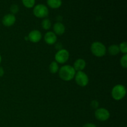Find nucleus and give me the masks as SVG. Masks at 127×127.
Returning a JSON list of instances; mask_svg holds the SVG:
<instances>
[{
  "label": "nucleus",
  "instance_id": "obj_22",
  "mask_svg": "<svg viewBox=\"0 0 127 127\" xmlns=\"http://www.w3.org/2000/svg\"><path fill=\"white\" fill-rule=\"evenodd\" d=\"M83 127H97V126L93 123H88V124H84Z\"/></svg>",
  "mask_w": 127,
  "mask_h": 127
},
{
  "label": "nucleus",
  "instance_id": "obj_17",
  "mask_svg": "<svg viewBox=\"0 0 127 127\" xmlns=\"http://www.w3.org/2000/svg\"><path fill=\"white\" fill-rule=\"evenodd\" d=\"M22 2L26 8H33L35 4V0H22Z\"/></svg>",
  "mask_w": 127,
  "mask_h": 127
},
{
  "label": "nucleus",
  "instance_id": "obj_16",
  "mask_svg": "<svg viewBox=\"0 0 127 127\" xmlns=\"http://www.w3.org/2000/svg\"><path fill=\"white\" fill-rule=\"evenodd\" d=\"M41 25H42V27L43 29L45 30V31H48L52 27V22L49 19L45 18L42 20Z\"/></svg>",
  "mask_w": 127,
  "mask_h": 127
},
{
  "label": "nucleus",
  "instance_id": "obj_14",
  "mask_svg": "<svg viewBox=\"0 0 127 127\" xmlns=\"http://www.w3.org/2000/svg\"><path fill=\"white\" fill-rule=\"evenodd\" d=\"M108 52L112 56L117 55L120 53V49H119V45L114 44L109 46V47L108 48Z\"/></svg>",
  "mask_w": 127,
  "mask_h": 127
},
{
  "label": "nucleus",
  "instance_id": "obj_12",
  "mask_svg": "<svg viewBox=\"0 0 127 127\" xmlns=\"http://www.w3.org/2000/svg\"><path fill=\"white\" fill-rule=\"evenodd\" d=\"M86 66V62L84 59L78 58L74 62L73 64V68L76 71H82L85 69Z\"/></svg>",
  "mask_w": 127,
  "mask_h": 127
},
{
  "label": "nucleus",
  "instance_id": "obj_9",
  "mask_svg": "<svg viewBox=\"0 0 127 127\" xmlns=\"http://www.w3.org/2000/svg\"><path fill=\"white\" fill-rule=\"evenodd\" d=\"M16 21V18L15 15L12 14H7L4 16L2 19V24L6 27H11L15 24Z\"/></svg>",
  "mask_w": 127,
  "mask_h": 127
},
{
  "label": "nucleus",
  "instance_id": "obj_6",
  "mask_svg": "<svg viewBox=\"0 0 127 127\" xmlns=\"http://www.w3.org/2000/svg\"><path fill=\"white\" fill-rule=\"evenodd\" d=\"M74 79L78 86L81 87H85L89 83V77L83 71H77L74 76Z\"/></svg>",
  "mask_w": 127,
  "mask_h": 127
},
{
  "label": "nucleus",
  "instance_id": "obj_2",
  "mask_svg": "<svg viewBox=\"0 0 127 127\" xmlns=\"http://www.w3.org/2000/svg\"><path fill=\"white\" fill-rule=\"evenodd\" d=\"M91 51L95 57H102L106 54L107 48L102 42H94L91 45Z\"/></svg>",
  "mask_w": 127,
  "mask_h": 127
},
{
  "label": "nucleus",
  "instance_id": "obj_8",
  "mask_svg": "<svg viewBox=\"0 0 127 127\" xmlns=\"http://www.w3.org/2000/svg\"><path fill=\"white\" fill-rule=\"evenodd\" d=\"M28 39L32 43H38L42 40V35L40 31L38 30H33L31 31L28 35Z\"/></svg>",
  "mask_w": 127,
  "mask_h": 127
},
{
  "label": "nucleus",
  "instance_id": "obj_10",
  "mask_svg": "<svg viewBox=\"0 0 127 127\" xmlns=\"http://www.w3.org/2000/svg\"><path fill=\"white\" fill-rule=\"evenodd\" d=\"M44 40L49 45H54L57 42V35L52 31H48L45 34Z\"/></svg>",
  "mask_w": 127,
  "mask_h": 127
},
{
  "label": "nucleus",
  "instance_id": "obj_20",
  "mask_svg": "<svg viewBox=\"0 0 127 127\" xmlns=\"http://www.w3.org/2000/svg\"><path fill=\"white\" fill-rule=\"evenodd\" d=\"M19 6H17V4H12L11 5V7H10V11H11L12 14H16L17 12H19Z\"/></svg>",
  "mask_w": 127,
  "mask_h": 127
},
{
  "label": "nucleus",
  "instance_id": "obj_15",
  "mask_svg": "<svg viewBox=\"0 0 127 127\" xmlns=\"http://www.w3.org/2000/svg\"><path fill=\"white\" fill-rule=\"evenodd\" d=\"M59 65L58 63H57L55 61L51 62L49 65V71L52 74H56L59 71Z\"/></svg>",
  "mask_w": 127,
  "mask_h": 127
},
{
  "label": "nucleus",
  "instance_id": "obj_19",
  "mask_svg": "<svg viewBox=\"0 0 127 127\" xmlns=\"http://www.w3.org/2000/svg\"><path fill=\"white\" fill-rule=\"evenodd\" d=\"M120 65L122 68H127V54H124L122 57L120 61Z\"/></svg>",
  "mask_w": 127,
  "mask_h": 127
},
{
  "label": "nucleus",
  "instance_id": "obj_1",
  "mask_svg": "<svg viewBox=\"0 0 127 127\" xmlns=\"http://www.w3.org/2000/svg\"><path fill=\"white\" fill-rule=\"evenodd\" d=\"M76 71L73 66L65 64L61 67L58 71V74L61 79L64 81H70L74 78Z\"/></svg>",
  "mask_w": 127,
  "mask_h": 127
},
{
  "label": "nucleus",
  "instance_id": "obj_11",
  "mask_svg": "<svg viewBox=\"0 0 127 127\" xmlns=\"http://www.w3.org/2000/svg\"><path fill=\"white\" fill-rule=\"evenodd\" d=\"M53 32L57 35H62L65 32V26L63 23L60 22H57L53 25Z\"/></svg>",
  "mask_w": 127,
  "mask_h": 127
},
{
  "label": "nucleus",
  "instance_id": "obj_4",
  "mask_svg": "<svg viewBox=\"0 0 127 127\" xmlns=\"http://www.w3.org/2000/svg\"><path fill=\"white\" fill-rule=\"evenodd\" d=\"M33 14L36 17L40 19H45L48 16L49 10L46 5L43 4H38L35 5L33 9Z\"/></svg>",
  "mask_w": 127,
  "mask_h": 127
},
{
  "label": "nucleus",
  "instance_id": "obj_13",
  "mask_svg": "<svg viewBox=\"0 0 127 127\" xmlns=\"http://www.w3.org/2000/svg\"><path fill=\"white\" fill-rule=\"evenodd\" d=\"M47 4L49 7L56 9L62 6V0H47Z\"/></svg>",
  "mask_w": 127,
  "mask_h": 127
},
{
  "label": "nucleus",
  "instance_id": "obj_18",
  "mask_svg": "<svg viewBox=\"0 0 127 127\" xmlns=\"http://www.w3.org/2000/svg\"><path fill=\"white\" fill-rule=\"evenodd\" d=\"M120 52L122 53L123 54H127V43L126 42H123L120 43L119 45Z\"/></svg>",
  "mask_w": 127,
  "mask_h": 127
},
{
  "label": "nucleus",
  "instance_id": "obj_23",
  "mask_svg": "<svg viewBox=\"0 0 127 127\" xmlns=\"http://www.w3.org/2000/svg\"><path fill=\"white\" fill-rule=\"evenodd\" d=\"M4 74V70L2 67L0 66V77L3 76Z\"/></svg>",
  "mask_w": 127,
  "mask_h": 127
},
{
  "label": "nucleus",
  "instance_id": "obj_24",
  "mask_svg": "<svg viewBox=\"0 0 127 127\" xmlns=\"http://www.w3.org/2000/svg\"><path fill=\"white\" fill-rule=\"evenodd\" d=\"M1 62H2V57H1V55H0V64H1Z\"/></svg>",
  "mask_w": 127,
  "mask_h": 127
},
{
  "label": "nucleus",
  "instance_id": "obj_5",
  "mask_svg": "<svg viewBox=\"0 0 127 127\" xmlns=\"http://www.w3.org/2000/svg\"><path fill=\"white\" fill-rule=\"evenodd\" d=\"M69 58V53L67 50L62 48L57 51L55 55V60L58 64H64L66 63Z\"/></svg>",
  "mask_w": 127,
  "mask_h": 127
},
{
  "label": "nucleus",
  "instance_id": "obj_7",
  "mask_svg": "<svg viewBox=\"0 0 127 127\" xmlns=\"http://www.w3.org/2000/svg\"><path fill=\"white\" fill-rule=\"evenodd\" d=\"M95 119L100 122H105L109 120L110 117V112L105 108H98L94 113Z\"/></svg>",
  "mask_w": 127,
  "mask_h": 127
},
{
  "label": "nucleus",
  "instance_id": "obj_3",
  "mask_svg": "<svg viewBox=\"0 0 127 127\" xmlns=\"http://www.w3.org/2000/svg\"><path fill=\"white\" fill-rule=\"evenodd\" d=\"M126 88L122 84H117L112 89L111 95L115 100H121L126 95Z\"/></svg>",
  "mask_w": 127,
  "mask_h": 127
},
{
  "label": "nucleus",
  "instance_id": "obj_21",
  "mask_svg": "<svg viewBox=\"0 0 127 127\" xmlns=\"http://www.w3.org/2000/svg\"><path fill=\"white\" fill-rule=\"evenodd\" d=\"M99 102L96 100H94L91 102V107L92 109H95L96 110L97 109L99 108Z\"/></svg>",
  "mask_w": 127,
  "mask_h": 127
}]
</instances>
